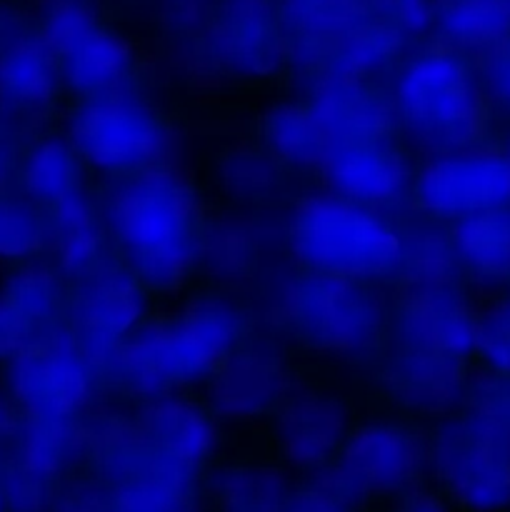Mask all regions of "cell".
Listing matches in <instances>:
<instances>
[{"instance_id":"7a4b0ae2","label":"cell","mask_w":510,"mask_h":512,"mask_svg":"<svg viewBox=\"0 0 510 512\" xmlns=\"http://www.w3.org/2000/svg\"><path fill=\"white\" fill-rule=\"evenodd\" d=\"M290 250L300 270L325 278L380 283L400 273L405 240L378 208L338 193L308 195L290 215Z\"/></svg>"},{"instance_id":"52a82bcc","label":"cell","mask_w":510,"mask_h":512,"mask_svg":"<svg viewBox=\"0 0 510 512\" xmlns=\"http://www.w3.org/2000/svg\"><path fill=\"white\" fill-rule=\"evenodd\" d=\"M423 470L425 445L410 430L368 425L350 430L325 475L345 498L370 512L420 485Z\"/></svg>"},{"instance_id":"9a60e30c","label":"cell","mask_w":510,"mask_h":512,"mask_svg":"<svg viewBox=\"0 0 510 512\" xmlns=\"http://www.w3.org/2000/svg\"><path fill=\"white\" fill-rule=\"evenodd\" d=\"M283 512H363L353 500L345 498L328 475L290 488Z\"/></svg>"},{"instance_id":"ba28073f","label":"cell","mask_w":510,"mask_h":512,"mask_svg":"<svg viewBox=\"0 0 510 512\" xmlns=\"http://www.w3.org/2000/svg\"><path fill=\"white\" fill-rule=\"evenodd\" d=\"M50 30L80 98L125 90L135 60L95 0H53Z\"/></svg>"},{"instance_id":"4fadbf2b","label":"cell","mask_w":510,"mask_h":512,"mask_svg":"<svg viewBox=\"0 0 510 512\" xmlns=\"http://www.w3.org/2000/svg\"><path fill=\"white\" fill-rule=\"evenodd\" d=\"M290 488L268 468L230 470L218 485L215 512H283Z\"/></svg>"},{"instance_id":"5b68a950","label":"cell","mask_w":510,"mask_h":512,"mask_svg":"<svg viewBox=\"0 0 510 512\" xmlns=\"http://www.w3.org/2000/svg\"><path fill=\"white\" fill-rule=\"evenodd\" d=\"M383 305L368 283L300 273L285 293V323L293 338L323 353H360L378 345Z\"/></svg>"},{"instance_id":"e0dca14e","label":"cell","mask_w":510,"mask_h":512,"mask_svg":"<svg viewBox=\"0 0 510 512\" xmlns=\"http://www.w3.org/2000/svg\"><path fill=\"white\" fill-rule=\"evenodd\" d=\"M0 512H8V503H5V495H3V485H0Z\"/></svg>"},{"instance_id":"2e32d148","label":"cell","mask_w":510,"mask_h":512,"mask_svg":"<svg viewBox=\"0 0 510 512\" xmlns=\"http://www.w3.org/2000/svg\"><path fill=\"white\" fill-rule=\"evenodd\" d=\"M370 512H450V508L443 493L425 488L420 483L413 490H408V493L398 495L395 500H390V503L380 505V508Z\"/></svg>"},{"instance_id":"3957f363","label":"cell","mask_w":510,"mask_h":512,"mask_svg":"<svg viewBox=\"0 0 510 512\" xmlns=\"http://www.w3.org/2000/svg\"><path fill=\"white\" fill-rule=\"evenodd\" d=\"M240 340V320L225 305H198L155 328L138 330L120 345L113 368L130 388L145 393L193 383L218 373Z\"/></svg>"},{"instance_id":"30bf717a","label":"cell","mask_w":510,"mask_h":512,"mask_svg":"<svg viewBox=\"0 0 510 512\" xmlns=\"http://www.w3.org/2000/svg\"><path fill=\"white\" fill-rule=\"evenodd\" d=\"M140 293H145L128 273L115 268H93L85 273L80 293L78 320L83 325L85 360L93 363L105 348L115 353L135 333L140 310ZM110 358V360H113Z\"/></svg>"},{"instance_id":"8992f818","label":"cell","mask_w":510,"mask_h":512,"mask_svg":"<svg viewBox=\"0 0 510 512\" xmlns=\"http://www.w3.org/2000/svg\"><path fill=\"white\" fill-rule=\"evenodd\" d=\"M80 158L113 183L158 168L168 130L163 118L128 90L83 98L73 125Z\"/></svg>"},{"instance_id":"8fae6325","label":"cell","mask_w":510,"mask_h":512,"mask_svg":"<svg viewBox=\"0 0 510 512\" xmlns=\"http://www.w3.org/2000/svg\"><path fill=\"white\" fill-rule=\"evenodd\" d=\"M288 55L328 65L335 50L370 18L365 0H278Z\"/></svg>"},{"instance_id":"277c9868","label":"cell","mask_w":510,"mask_h":512,"mask_svg":"<svg viewBox=\"0 0 510 512\" xmlns=\"http://www.w3.org/2000/svg\"><path fill=\"white\" fill-rule=\"evenodd\" d=\"M203 465L138 430L90 455V470L118 512H198Z\"/></svg>"},{"instance_id":"6da1fadb","label":"cell","mask_w":510,"mask_h":512,"mask_svg":"<svg viewBox=\"0 0 510 512\" xmlns=\"http://www.w3.org/2000/svg\"><path fill=\"white\" fill-rule=\"evenodd\" d=\"M103 220L115 260L145 293L178 290L203 258L198 195L160 168L118 180Z\"/></svg>"},{"instance_id":"7c38bea8","label":"cell","mask_w":510,"mask_h":512,"mask_svg":"<svg viewBox=\"0 0 510 512\" xmlns=\"http://www.w3.org/2000/svg\"><path fill=\"white\" fill-rule=\"evenodd\" d=\"M283 415L280 450L285 463L308 473L328 470L350 433L338 405H293Z\"/></svg>"},{"instance_id":"9c48e42d","label":"cell","mask_w":510,"mask_h":512,"mask_svg":"<svg viewBox=\"0 0 510 512\" xmlns=\"http://www.w3.org/2000/svg\"><path fill=\"white\" fill-rule=\"evenodd\" d=\"M213 58L260 75L288 58L278 0H213L205 18Z\"/></svg>"},{"instance_id":"5bb4252c","label":"cell","mask_w":510,"mask_h":512,"mask_svg":"<svg viewBox=\"0 0 510 512\" xmlns=\"http://www.w3.org/2000/svg\"><path fill=\"white\" fill-rule=\"evenodd\" d=\"M370 18L388 25L403 40L425 35L435 20V0H365Z\"/></svg>"}]
</instances>
